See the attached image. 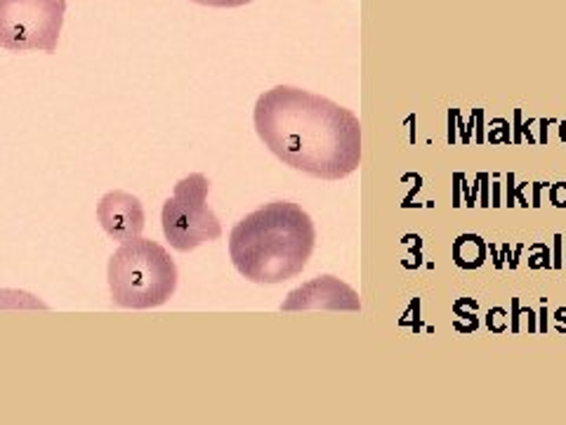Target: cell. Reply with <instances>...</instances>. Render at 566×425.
<instances>
[{
	"label": "cell",
	"mask_w": 566,
	"mask_h": 425,
	"mask_svg": "<svg viewBox=\"0 0 566 425\" xmlns=\"http://www.w3.org/2000/svg\"><path fill=\"white\" fill-rule=\"evenodd\" d=\"M255 130L286 166L319 180H342L361 164V123L321 94L276 85L255 102Z\"/></svg>",
	"instance_id": "1"
},
{
	"label": "cell",
	"mask_w": 566,
	"mask_h": 425,
	"mask_svg": "<svg viewBox=\"0 0 566 425\" xmlns=\"http://www.w3.org/2000/svg\"><path fill=\"white\" fill-rule=\"evenodd\" d=\"M314 244L312 218L298 204L272 201L236 222L229 234V255L248 281L283 283L305 269Z\"/></svg>",
	"instance_id": "2"
},
{
	"label": "cell",
	"mask_w": 566,
	"mask_h": 425,
	"mask_svg": "<svg viewBox=\"0 0 566 425\" xmlns=\"http://www.w3.org/2000/svg\"><path fill=\"white\" fill-rule=\"evenodd\" d=\"M106 279L111 300L118 307L151 309L165 305L175 295L177 265L161 244L134 236L111 255Z\"/></svg>",
	"instance_id": "3"
},
{
	"label": "cell",
	"mask_w": 566,
	"mask_h": 425,
	"mask_svg": "<svg viewBox=\"0 0 566 425\" xmlns=\"http://www.w3.org/2000/svg\"><path fill=\"white\" fill-rule=\"evenodd\" d=\"M208 192L210 182L206 175L191 173L175 185L172 197L163 204L161 211L163 234L175 251L189 253L222 236L218 215L208 206Z\"/></svg>",
	"instance_id": "4"
},
{
	"label": "cell",
	"mask_w": 566,
	"mask_h": 425,
	"mask_svg": "<svg viewBox=\"0 0 566 425\" xmlns=\"http://www.w3.org/2000/svg\"><path fill=\"white\" fill-rule=\"evenodd\" d=\"M66 0H0V47L10 52H55Z\"/></svg>",
	"instance_id": "5"
},
{
	"label": "cell",
	"mask_w": 566,
	"mask_h": 425,
	"mask_svg": "<svg viewBox=\"0 0 566 425\" xmlns=\"http://www.w3.org/2000/svg\"><path fill=\"white\" fill-rule=\"evenodd\" d=\"M361 309V300L354 288L342 283L335 276H319V279L295 288L283 302L281 309Z\"/></svg>",
	"instance_id": "6"
},
{
	"label": "cell",
	"mask_w": 566,
	"mask_h": 425,
	"mask_svg": "<svg viewBox=\"0 0 566 425\" xmlns=\"http://www.w3.org/2000/svg\"><path fill=\"white\" fill-rule=\"evenodd\" d=\"M97 220L113 241H127L139 236L144 229V208L137 197L113 189L99 199Z\"/></svg>",
	"instance_id": "7"
},
{
	"label": "cell",
	"mask_w": 566,
	"mask_h": 425,
	"mask_svg": "<svg viewBox=\"0 0 566 425\" xmlns=\"http://www.w3.org/2000/svg\"><path fill=\"white\" fill-rule=\"evenodd\" d=\"M191 3L208 5V8H244L253 0H191Z\"/></svg>",
	"instance_id": "8"
}]
</instances>
